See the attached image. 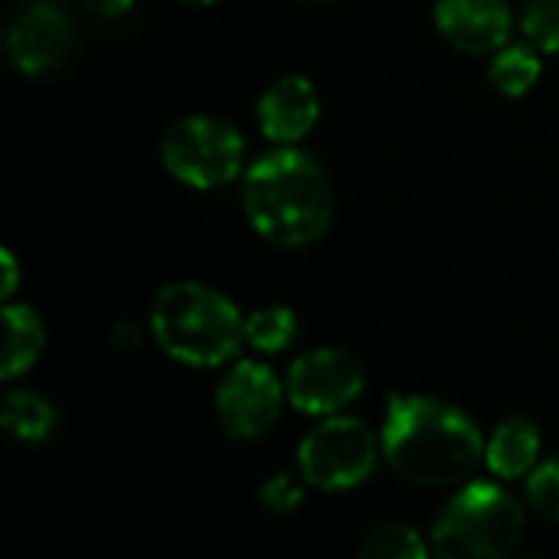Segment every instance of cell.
Returning a JSON list of instances; mask_svg holds the SVG:
<instances>
[{
  "mask_svg": "<svg viewBox=\"0 0 559 559\" xmlns=\"http://www.w3.org/2000/svg\"><path fill=\"white\" fill-rule=\"evenodd\" d=\"M380 439L390 468L419 488L465 485L485 459V439L475 419L459 406L423 393H400L390 400Z\"/></svg>",
  "mask_w": 559,
  "mask_h": 559,
  "instance_id": "obj_1",
  "label": "cell"
},
{
  "mask_svg": "<svg viewBox=\"0 0 559 559\" xmlns=\"http://www.w3.org/2000/svg\"><path fill=\"white\" fill-rule=\"evenodd\" d=\"M242 213L275 249H308L334 223L328 170L301 147H272L242 174Z\"/></svg>",
  "mask_w": 559,
  "mask_h": 559,
  "instance_id": "obj_2",
  "label": "cell"
},
{
  "mask_svg": "<svg viewBox=\"0 0 559 559\" xmlns=\"http://www.w3.org/2000/svg\"><path fill=\"white\" fill-rule=\"evenodd\" d=\"M151 334L170 360L210 370L246 344V314L203 282H170L151 301Z\"/></svg>",
  "mask_w": 559,
  "mask_h": 559,
  "instance_id": "obj_3",
  "label": "cell"
},
{
  "mask_svg": "<svg viewBox=\"0 0 559 559\" xmlns=\"http://www.w3.org/2000/svg\"><path fill=\"white\" fill-rule=\"evenodd\" d=\"M521 537V504L501 485L475 481L445 504L429 547L436 559H511Z\"/></svg>",
  "mask_w": 559,
  "mask_h": 559,
  "instance_id": "obj_4",
  "label": "cell"
},
{
  "mask_svg": "<svg viewBox=\"0 0 559 559\" xmlns=\"http://www.w3.org/2000/svg\"><path fill=\"white\" fill-rule=\"evenodd\" d=\"M160 164L190 190H223L246 174V138L219 115H183L160 138Z\"/></svg>",
  "mask_w": 559,
  "mask_h": 559,
  "instance_id": "obj_5",
  "label": "cell"
},
{
  "mask_svg": "<svg viewBox=\"0 0 559 559\" xmlns=\"http://www.w3.org/2000/svg\"><path fill=\"white\" fill-rule=\"evenodd\" d=\"M383 455V439L354 416H331L298 445V472L318 491H350L364 485Z\"/></svg>",
  "mask_w": 559,
  "mask_h": 559,
  "instance_id": "obj_6",
  "label": "cell"
},
{
  "mask_svg": "<svg viewBox=\"0 0 559 559\" xmlns=\"http://www.w3.org/2000/svg\"><path fill=\"white\" fill-rule=\"evenodd\" d=\"M367 390L364 364L341 347H314L288 367V403L305 416H341Z\"/></svg>",
  "mask_w": 559,
  "mask_h": 559,
  "instance_id": "obj_7",
  "label": "cell"
},
{
  "mask_svg": "<svg viewBox=\"0 0 559 559\" xmlns=\"http://www.w3.org/2000/svg\"><path fill=\"white\" fill-rule=\"evenodd\" d=\"M285 396L288 393L269 364L239 360L216 386V419L229 439L255 442L278 423Z\"/></svg>",
  "mask_w": 559,
  "mask_h": 559,
  "instance_id": "obj_8",
  "label": "cell"
},
{
  "mask_svg": "<svg viewBox=\"0 0 559 559\" xmlns=\"http://www.w3.org/2000/svg\"><path fill=\"white\" fill-rule=\"evenodd\" d=\"M72 16L59 0H29L7 29V56L23 75L52 72L72 49Z\"/></svg>",
  "mask_w": 559,
  "mask_h": 559,
  "instance_id": "obj_9",
  "label": "cell"
},
{
  "mask_svg": "<svg viewBox=\"0 0 559 559\" xmlns=\"http://www.w3.org/2000/svg\"><path fill=\"white\" fill-rule=\"evenodd\" d=\"M255 115L262 134L275 147H298V141H305L321 118V95L311 79L288 72L265 85Z\"/></svg>",
  "mask_w": 559,
  "mask_h": 559,
  "instance_id": "obj_10",
  "label": "cell"
},
{
  "mask_svg": "<svg viewBox=\"0 0 559 559\" xmlns=\"http://www.w3.org/2000/svg\"><path fill=\"white\" fill-rule=\"evenodd\" d=\"M436 29L462 52H498L511 43L514 10L508 0H436Z\"/></svg>",
  "mask_w": 559,
  "mask_h": 559,
  "instance_id": "obj_11",
  "label": "cell"
},
{
  "mask_svg": "<svg viewBox=\"0 0 559 559\" xmlns=\"http://www.w3.org/2000/svg\"><path fill=\"white\" fill-rule=\"evenodd\" d=\"M537 459H540V429L527 416L504 419L485 442V465L504 481L531 475L537 468Z\"/></svg>",
  "mask_w": 559,
  "mask_h": 559,
  "instance_id": "obj_12",
  "label": "cell"
},
{
  "mask_svg": "<svg viewBox=\"0 0 559 559\" xmlns=\"http://www.w3.org/2000/svg\"><path fill=\"white\" fill-rule=\"evenodd\" d=\"M46 347V324L36 308L29 305H3V354H0V377L16 380L43 357Z\"/></svg>",
  "mask_w": 559,
  "mask_h": 559,
  "instance_id": "obj_13",
  "label": "cell"
},
{
  "mask_svg": "<svg viewBox=\"0 0 559 559\" xmlns=\"http://www.w3.org/2000/svg\"><path fill=\"white\" fill-rule=\"evenodd\" d=\"M0 423L10 439H16L23 445H39V442L52 439V432L59 426V413L36 390H10L0 406Z\"/></svg>",
  "mask_w": 559,
  "mask_h": 559,
  "instance_id": "obj_14",
  "label": "cell"
},
{
  "mask_svg": "<svg viewBox=\"0 0 559 559\" xmlns=\"http://www.w3.org/2000/svg\"><path fill=\"white\" fill-rule=\"evenodd\" d=\"M544 52L534 49L527 39L524 43H508L501 46L498 52H491V62H488V85L504 95V98H521L527 95L540 72H544Z\"/></svg>",
  "mask_w": 559,
  "mask_h": 559,
  "instance_id": "obj_15",
  "label": "cell"
},
{
  "mask_svg": "<svg viewBox=\"0 0 559 559\" xmlns=\"http://www.w3.org/2000/svg\"><path fill=\"white\" fill-rule=\"evenodd\" d=\"M298 337V314L285 305H269L246 314V347L255 354H282Z\"/></svg>",
  "mask_w": 559,
  "mask_h": 559,
  "instance_id": "obj_16",
  "label": "cell"
},
{
  "mask_svg": "<svg viewBox=\"0 0 559 559\" xmlns=\"http://www.w3.org/2000/svg\"><path fill=\"white\" fill-rule=\"evenodd\" d=\"M357 559H436L432 547L419 537L416 527L409 524H380L377 531H370V537L360 547Z\"/></svg>",
  "mask_w": 559,
  "mask_h": 559,
  "instance_id": "obj_17",
  "label": "cell"
},
{
  "mask_svg": "<svg viewBox=\"0 0 559 559\" xmlns=\"http://www.w3.org/2000/svg\"><path fill=\"white\" fill-rule=\"evenodd\" d=\"M521 33L524 39L547 52H559V0H524L521 7Z\"/></svg>",
  "mask_w": 559,
  "mask_h": 559,
  "instance_id": "obj_18",
  "label": "cell"
},
{
  "mask_svg": "<svg viewBox=\"0 0 559 559\" xmlns=\"http://www.w3.org/2000/svg\"><path fill=\"white\" fill-rule=\"evenodd\" d=\"M527 501L540 518L559 524V455L527 475Z\"/></svg>",
  "mask_w": 559,
  "mask_h": 559,
  "instance_id": "obj_19",
  "label": "cell"
},
{
  "mask_svg": "<svg viewBox=\"0 0 559 559\" xmlns=\"http://www.w3.org/2000/svg\"><path fill=\"white\" fill-rule=\"evenodd\" d=\"M305 478H295V475H288V472H278V475H272V478H265L262 481V488H259V504L269 511V514H295L298 508H301V501H305Z\"/></svg>",
  "mask_w": 559,
  "mask_h": 559,
  "instance_id": "obj_20",
  "label": "cell"
},
{
  "mask_svg": "<svg viewBox=\"0 0 559 559\" xmlns=\"http://www.w3.org/2000/svg\"><path fill=\"white\" fill-rule=\"evenodd\" d=\"M0 265H3V288H0V298L10 301L20 288V265H16V255L10 249H0Z\"/></svg>",
  "mask_w": 559,
  "mask_h": 559,
  "instance_id": "obj_21",
  "label": "cell"
},
{
  "mask_svg": "<svg viewBox=\"0 0 559 559\" xmlns=\"http://www.w3.org/2000/svg\"><path fill=\"white\" fill-rule=\"evenodd\" d=\"M111 341H115V347H118V350L131 354V350H138V347H141V328H138L134 321H118V324H115V331H111Z\"/></svg>",
  "mask_w": 559,
  "mask_h": 559,
  "instance_id": "obj_22",
  "label": "cell"
},
{
  "mask_svg": "<svg viewBox=\"0 0 559 559\" xmlns=\"http://www.w3.org/2000/svg\"><path fill=\"white\" fill-rule=\"evenodd\" d=\"M82 7H85L88 13H95V16L118 20V16H124V13L134 7V0H82Z\"/></svg>",
  "mask_w": 559,
  "mask_h": 559,
  "instance_id": "obj_23",
  "label": "cell"
},
{
  "mask_svg": "<svg viewBox=\"0 0 559 559\" xmlns=\"http://www.w3.org/2000/svg\"><path fill=\"white\" fill-rule=\"evenodd\" d=\"M177 3H187V7H213L216 0H177Z\"/></svg>",
  "mask_w": 559,
  "mask_h": 559,
  "instance_id": "obj_24",
  "label": "cell"
},
{
  "mask_svg": "<svg viewBox=\"0 0 559 559\" xmlns=\"http://www.w3.org/2000/svg\"><path fill=\"white\" fill-rule=\"evenodd\" d=\"M308 3H331V0H308Z\"/></svg>",
  "mask_w": 559,
  "mask_h": 559,
  "instance_id": "obj_25",
  "label": "cell"
},
{
  "mask_svg": "<svg viewBox=\"0 0 559 559\" xmlns=\"http://www.w3.org/2000/svg\"><path fill=\"white\" fill-rule=\"evenodd\" d=\"M511 559H514V557H511Z\"/></svg>",
  "mask_w": 559,
  "mask_h": 559,
  "instance_id": "obj_26",
  "label": "cell"
}]
</instances>
